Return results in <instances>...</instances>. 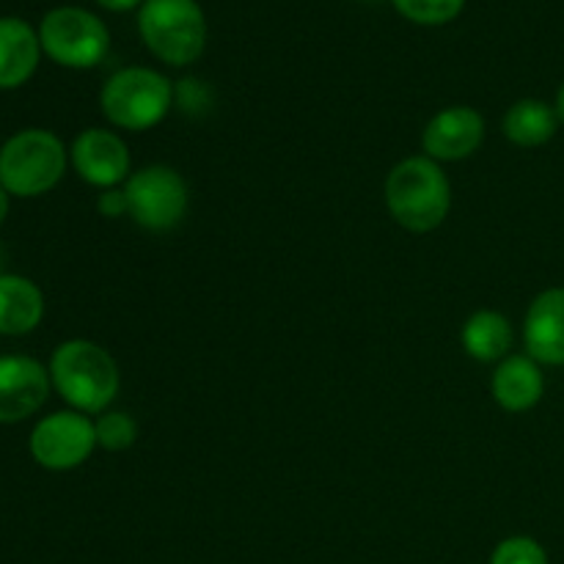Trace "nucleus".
<instances>
[{
	"instance_id": "f8f14e48",
	"label": "nucleus",
	"mask_w": 564,
	"mask_h": 564,
	"mask_svg": "<svg viewBox=\"0 0 564 564\" xmlns=\"http://www.w3.org/2000/svg\"><path fill=\"white\" fill-rule=\"evenodd\" d=\"M523 345L540 367H564V286L534 297L523 317Z\"/></svg>"
},
{
	"instance_id": "f257e3e1",
	"label": "nucleus",
	"mask_w": 564,
	"mask_h": 564,
	"mask_svg": "<svg viewBox=\"0 0 564 564\" xmlns=\"http://www.w3.org/2000/svg\"><path fill=\"white\" fill-rule=\"evenodd\" d=\"M383 198L397 226L411 235H427L449 218L452 182L441 163L427 154H413L389 171Z\"/></svg>"
},
{
	"instance_id": "6e6552de",
	"label": "nucleus",
	"mask_w": 564,
	"mask_h": 564,
	"mask_svg": "<svg viewBox=\"0 0 564 564\" xmlns=\"http://www.w3.org/2000/svg\"><path fill=\"white\" fill-rule=\"evenodd\" d=\"M31 457L47 471L80 468L97 449V427L86 413L55 411L39 419L28 441Z\"/></svg>"
},
{
	"instance_id": "20e7f679",
	"label": "nucleus",
	"mask_w": 564,
	"mask_h": 564,
	"mask_svg": "<svg viewBox=\"0 0 564 564\" xmlns=\"http://www.w3.org/2000/svg\"><path fill=\"white\" fill-rule=\"evenodd\" d=\"M99 108L116 130L147 132L174 108V83L149 66H127L105 80Z\"/></svg>"
},
{
	"instance_id": "b1692460",
	"label": "nucleus",
	"mask_w": 564,
	"mask_h": 564,
	"mask_svg": "<svg viewBox=\"0 0 564 564\" xmlns=\"http://www.w3.org/2000/svg\"><path fill=\"white\" fill-rule=\"evenodd\" d=\"M9 193L3 191V187H0V226H3V220L9 218Z\"/></svg>"
},
{
	"instance_id": "aec40b11",
	"label": "nucleus",
	"mask_w": 564,
	"mask_h": 564,
	"mask_svg": "<svg viewBox=\"0 0 564 564\" xmlns=\"http://www.w3.org/2000/svg\"><path fill=\"white\" fill-rule=\"evenodd\" d=\"M490 564H549V554L534 538H507L496 545Z\"/></svg>"
},
{
	"instance_id": "9d476101",
	"label": "nucleus",
	"mask_w": 564,
	"mask_h": 564,
	"mask_svg": "<svg viewBox=\"0 0 564 564\" xmlns=\"http://www.w3.org/2000/svg\"><path fill=\"white\" fill-rule=\"evenodd\" d=\"M485 141V119L471 105H449L427 121L422 149L435 163H460L479 152Z\"/></svg>"
},
{
	"instance_id": "7ed1b4c3",
	"label": "nucleus",
	"mask_w": 564,
	"mask_h": 564,
	"mask_svg": "<svg viewBox=\"0 0 564 564\" xmlns=\"http://www.w3.org/2000/svg\"><path fill=\"white\" fill-rule=\"evenodd\" d=\"M66 165L64 141L42 127H28L0 147V187L17 198L44 196L64 180Z\"/></svg>"
},
{
	"instance_id": "423d86ee",
	"label": "nucleus",
	"mask_w": 564,
	"mask_h": 564,
	"mask_svg": "<svg viewBox=\"0 0 564 564\" xmlns=\"http://www.w3.org/2000/svg\"><path fill=\"white\" fill-rule=\"evenodd\" d=\"M121 187H124L127 204H130V218L152 235L174 231L185 220L187 207H191V191H187L185 176L163 163L132 171L130 180Z\"/></svg>"
},
{
	"instance_id": "393cba45",
	"label": "nucleus",
	"mask_w": 564,
	"mask_h": 564,
	"mask_svg": "<svg viewBox=\"0 0 564 564\" xmlns=\"http://www.w3.org/2000/svg\"><path fill=\"white\" fill-rule=\"evenodd\" d=\"M554 108H556V116H560V124L564 127V83L560 86V91H556Z\"/></svg>"
},
{
	"instance_id": "a211bd4d",
	"label": "nucleus",
	"mask_w": 564,
	"mask_h": 564,
	"mask_svg": "<svg viewBox=\"0 0 564 564\" xmlns=\"http://www.w3.org/2000/svg\"><path fill=\"white\" fill-rule=\"evenodd\" d=\"M97 446L105 452H127L138 441V422L124 411H105L94 422Z\"/></svg>"
},
{
	"instance_id": "39448f33",
	"label": "nucleus",
	"mask_w": 564,
	"mask_h": 564,
	"mask_svg": "<svg viewBox=\"0 0 564 564\" xmlns=\"http://www.w3.org/2000/svg\"><path fill=\"white\" fill-rule=\"evenodd\" d=\"M138 31L154 58L169 66L193 64L207 44V20L196 0H143Z\"/></svg>"
},
{
	"instance_id": "5701e85b",
	"label": "nucleus",
	"mask_w": 564,
	"mask_h": 564,
	"mask_svg": "<svg viewBox=\"0 0 564 564\" xmlns=\"http://www.w3.org/2000/svg\"><path fill=\"white\" fill-rule=\"evenodd\" d=\"M97 3L108 11H130L135 6H143V0H97Z\"/></svg>"
},
{
	"instance_id": "412c9836",
	"label": "nucleus",
	"mask_w": 564,
	"mask_h": 564,
	"mask_svg": "<svg viewBox=\"0 0 564 564\" xmlns=\"http://www.w3.org/2000/svg\"><path fill=\"white\" fill-rule=\"evenodd\" d=\"M174 102H180L182 110L196 113L209 105V91L202 80H182L174 86Z\"/></svg>"
},
{
	"instance_id": "0eeeda50",
	"label": "nucleus",
	"mask_w": 564,
	"mask_h": 564,
	"mask_svg": "<svg viewBox=\"0 0 564 564\" xmlns=\"http://www.w3.org/2000/svg\"><path fill=\"white\" fill-rule=\"evenodd\" d=\"M42 53L66 69H91L108 55L110 33L97 14L77 6H61L39 25Z\"/></svg>"
},
{
	"instance_id": "1a4fd4ad",
	"label": "nucleus",
	"mask_w": 564,
	"mask_h": 564,
	"mask_svg": "<svg viewBox=\"0 0 564 564\" xmlns=\"http://www.w3.org/2000/svg\"><path fill=\"white\" fill-rule=\"evenodd\" d=\"M69 163L86 185L110 191L130 180L132 158L124 138L105 127H88L72 141Z\"/></svg>"
},
{
	"instance_id": "6ab92c4d",
	"label": "nucleus",
	"mask_w": 564,
	"mask_h": 564,
	"mask_svg": "<svg viewBox=\"0 0 564 564\" xmlns=\"http://www.w3.org/2000/svg\"><path fill=\"white\" fill-rule=\"evenodd\" d=\"M394 6L416 25H444L460 14L466 0H394Z\"/></svg>"
},
{
	"instance_id": "4be33fe9",
	"label": "nucleus",
	"mask_w": 564,
	"mask_h": 564,
	"mask_svg": "<svg viewBox=\"0 0 564 564\" xmlns=\"http://www.w3.org/2000/svg\"><path fill=\"white\" fill-rule=\"evenodd\" d=\"M97 209L102 218H127L130 215V204H127L124 187H110V191H102L97 198Z\"/></svg>"
},
{
	"instance_id": "f03ea898",
	"label": "nucleus",
	"mask_w": 564,
	"mask_h": 564,
	"mask_svg": "<svg viewBox=\"0 0 564 564\" xmlns=\"http://www.w3.org/2000/svg\"><path fill=\"white\" fill-rule=\"evenodd\" d=\"M50 383L61 400L77 413L99 416L116 400L121 372L116 358L102 345L88 339L61 341L50 356Z\"/></svg>"
},
{
	"instance_id": "dca6fc26",
	"label": "nucleus",
	"mask_w": 564,
	"mask_h": 564,
	"mask_svg": "<svg viewBox=\"0 0 564 564\" xmlns=\"http://www.w3.org/2000/svg\"><path fill=\"white\" fill-rule=\"evenodd\" d=\"M560 127L562 124L554 105L534 97L512 102L510 108H507L505 119H501V132H505V138L521 149L545 147V143L560 132Z\"/></svg>"
},
{
	"instance_id": "4468645a",
	"label": "nucleus",
	"mask_w": 564,
	"mask_h": 564,
	"mask_svg": "<svg viewBox=\"0 0 564 564\" xmlns=\"http://www.w3.org/2000/svg\"><path fill=\"white\" fill-rule=\"evenodd\" d=\"M42 58L39 31L20 17H0V88H20Z\"/></svg>"
},
{
	"instance_id": "9b49d317",
	"label": "nucleus",
	"mask_w": 564,
	"mask_h": 564,
	"mask_svg": "<svg viewBox=\"0 0 564 564\" xmlns=\"http://www.w3.org/2000/svg\"><path fill=\"white\" fill-rule=\"evenodd\" d=\"M50 369L31 356H0V424H17L47 402Z\"/></svg>"
},
{
	"instance_id": "f3484780",
	"label": "nucleus",
	"mask_w": 564,
	"mask_h": 564,
	"mask_svg": "<svg viewBox=\"0 0 564 564\" xmlns=\"http://www.w3.org/2000/svg\"><path fill=\"white\" fill-rule=\"evenodd\" d=\"M463 350L479 364H499L512 350L510 319L494 308H479L460 328Z\"/></svg>"
},
{
	"instance_id": "ddd939ff",
	"label": "nucleus",
	"mask_w": 564,
	"mask_h": 564,
	"mask_svg": "<svg viewBox=\"0 0 564 564\" xmlns=\"http://www.w3.org/2000/svg\"><path fill=\"white\" fill-rule=\"evenodd\" d=\"M490 394L496 405L507 413H527L540 405L545 394L543 367L532 356H507L496 364L494 380H490Z\"/></svg>"
},
{
	"instance_id": "2eb2a0df",
	"label": "nucleus",
	"mask_w": 564,
	"mask_h": 564,
	"mask_svg": "<svg viewBox=\"0 0 564 564\" xmlns=\"http://www.w3.org/2000/svg\"><path fill=\"white\" fill-rule=\"evenodd\" d=\"M44 317V295L31 279L0 273V336H25Z\"/></svg>"
}]
</instances>
